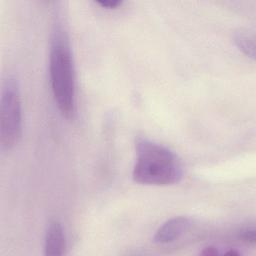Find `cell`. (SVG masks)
Returning <instances> with one entry per match:
<instances>
[{
	"mask_svg": "<svg viewBox=\"0 0 256 256\" xmlns=\"http://www.w3.org/2000/svg\"><path fill=\"white\" fill-rule=\"evenodd\" d=\"M51 91L61 115L67 119L76 113V79L73 57L67 34L57 24L52 34L49 54Z\"/></svg>",
	"mask_w": 256,
	"mask_h": 256,
	"instance_id": "cell-1",
	"label": "cell"
},
{
	"mask_svg": "<svg viewBox=\"0 0 256 256\" xmlns=\"http://www.w3.org/2000/svg\"><path fill=\"white\" fill-rule=\"evenodd\" d=\"M132 178L135 182L144 185H172L182 178V166L169 148L139 138L136 141V161Z\"/></svg>",
	"mask_w": 256,
	"mask_h": 256,
	"instance_id": "cell-2",
	"label": "cell"
},
{
	"mask_svg": "<svg viewBox=\"0 0 256 256\" xmlns=\"http://www.w3.org/2000/svg\"><path fill=\"white\" fill-rule=\"evenodd\" d=\"M22 136V106L17 81L5 80L0 101V143L4 150L12 149Z\"/></svg>",
	"mask_w": 256,
	"mask_h": 256,
	"instance_id": "cell-3",
	"label": "cell"
},
{
	"mask_svg": "<svg viewBox=\"0 0 256 256\" xmlns=\"http://www.w3.org/2000/svg\"><path fill=\"white\" fill-rule=\"evenodd\" d=\"M190 226V220L185 216H177L165 221L155 232L154 242L159 244L172 243L180 238Z\"/></svg>",
	"mask_w": 256,
	"mask_h": 256,
	"instance_id": "cell-4",
	"label": "cell"
},
{
	"mask_svg": "<svg viewBox=\"0 0 256 256\" xmlns=\"http://www.w3.org/2000/svg\"><path fill=\"white\" fill-rule=\"evenodd\" d=\"M66 251V239L63 227L57 220L49 222L44 238V254L61 256Z\"/></svg>",
	"mask_w": 256,
	"mask_h": 256,
	"instance_id": "cell-5",
	"label": "cell"
},
{
	"mask_svg": "<svg viewBox=\"0 0 256 256\" xmlns=\"http://www.w3.org/2000/svg\"><path fill=\"white\" fill-rule=\"evenodd\" d=\"M234 41L239 50L251 59L255 58V41L254 37L245 32H237L234 36Z\"/></svg>",
	"mask_w": 256,
	"mask_h": 256,
	"instance_id": "cell-6",
	"label": "cell"
},
{
	"mask_svg": "<svg viewBox=\"0 0 256 256\" xmlns=\"http://www.w3.org/2000/svg\"><path fill=\"white\" fill-rule=\"evenodd\" d=\"M239 238L247 243V244H250V245H254L255 242H256V231H255V228L254 226H247V227H244L243 229H241L239 231V234H238Z\"/></svg>",
	"mask_w": 256,
	"mask_h": 256,
	"instance_id": "cell-7",
	"label": "cell"
},
{
	"mask_svg": "<svg viewBox=\"0 0 256 256\" xmlns=\"http://www.w3.org/2000/svg\"><path fill=\"white\" fill-rule=\"evenodd\" d=\"M97 3L106 9H116L122 5V1H97Z\"/></svg>",
	"mask_w": 256,
	"mask_h": 256,
	"instance_id": "cell-8",
	"label": "cell"
},
{
	"mask_svg": "<svg viewBox=\"0 0 256 256\" xmlns=\"http://www.w3.org/2000/svg\"><path fill=\"white\" fill-rule=\"evenodd\" d=\"M201 254L203 255H206V256H215V255H218L219 254V251L216 247H213V246H208L206 248H204V250L201 252Z\"/></svg>",
	"mask_w": 256,
	"mask_h": 256,
	"instance_id": "cell-9",
	"label": "cell"
},
{
	"mask_svg": "<svg viewBox=\"0 0 256 256\" xmlns=\"http://www.w3.org/2000/svg\"><path fill=\"white\" fill-rule=\"evenodd\" d=\"M225 254H227V255H240V252H238L236 250H233V249H230V250L226 251Z\"/></svg>",
	"mask_w": 256,
	"mask_h": 256,
	"instance_id": "cell-10",
	"label": "cell"
}]
</instances>
